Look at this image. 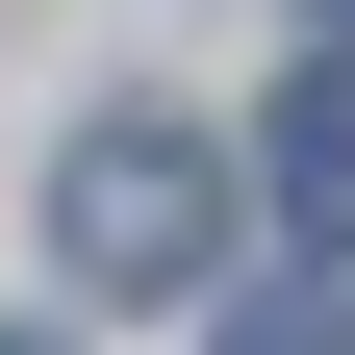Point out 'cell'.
<instances>
[{
    "label": "cell",
    "instance_id": "obj_1",
    "mask_svg": "<svg viewBox=\"0 0 355 355\" xmlns=\"http://www.w3.org/2000/svg\"><path fill=\"white\" fill-rule=\"evenodd\" d=\"M51 254H76V304H178L203 254H229V153H203L178 102H102L51 153Z\"/></svg>",
    "mask_w": 355,
    "mask_h": 355
},
{
    "label": "cell",
    "instance_id": "obj_2",
    "mask_svg": "<svg viewBox=\"0 0 355 355\" xmlns=\"http://www.w3.org/2000/svg\"><path fill=\"white\" fill-rule=\"evenodd\" d=\"M279 203H304V229H355V26L279 76Z\"/></svg>",
    "mask_w": 355,
    "mask_h": 355
},
{
    "label": "cell",
    "instance_id": "obj_3",
    "mask_svg": "<svg viewBox=\"0 0 355 355\" xmlns=\"http://www.w3.org/2000/svg\"><path fill=\"white\" fill-rule=\"evenodd\" d=\"M229 355H355V304H330V279H279V304H229Z\"/></svg>",
    "mask_w": 355,
    "mask_h": 355
},
{
    "label": "cell",
    "instance_id": "obj_4",
    "mask_svg": "<svg viewBox=\"0 0 355 355\" xmlns=\"http://www.w3.org/2000/svg\"><path fill=\"white\" fill-rule=\"evenodd\" d=\"M0 355H51V330H0Z\"/></svg>",
    "mask_w": 355,
    "mask_h": 355
}]
</instances>
